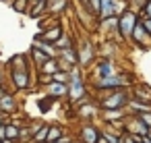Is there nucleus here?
I'll list each match as a JSON object with an SVG mask.
<instances>
[{
	"label": "nucleus",
	"instance_id": "obj_1",
	"mask_svg": "<svg viewBox=\"0 0 151 143\" xmlns=\"http://www.w3.org/2000/svg\"><path fill=\"white\" fill-rule=\"evenodd\" d=\"M134 83H137V81H134V77H132L130 73H122V71H120V73L108 77V79L91 81V87L106 93V91H116V89H130Z\"/></svg>",
	"mask_w": 151,
	"mask_h": 143
},
{
	"label": "nucleus",
	"instance_id": "obj_2",
	"mask_svg": "<svg viewBox=\"0 0 151 143\" xmlns=\"http://www.w3.org/2000/svg\"><path fill=\"white\" fill-rule=\"evenodd\" d=\"M89 98V89H87V81H85V73L83 69H73L70 71V81H68V98L70 104H79L83 100Z\"/></svg>",
	"mask_w": 151,
	"mask_h": 143
},
{
	"label": "nucleus",
	"instance_id": "obj_3",
	"mask_svg": "<svg viewBox=\"0 0 151 143\" xmlns=\"http://www.w3.org/2000/svg\"><path fill=\"white\" fill-rule=\"evenodd\" d=\"M130 100V91L128 89H116V91H106L104 95H99L97 100V108L101 112L106 110H124L126 104Z\"/></svg>",
	"mask_w": 151,
	"mask_h": 143
},
{
	"label": "nucleus",
	"instance_id": "obj_4",
	"mask_svg": "<svg viewBox=\"0 0 151 143\" xmlns=\"http://www.w3.org/2000/svg\"><path fill=\"white\" fill-rule=\"evenodd\" d=\"M139 21H141V15H139L137 11H130V9H126V11H122V13L118 15L116 31H118L120 42H130L132 29H134V25H137Z\"/></svg>",
	"mask_w": 151,
	"mask_h": 143
},
{
	"label": "nucleus",
	"instance_id": "obj_5",
	"mask_svg": "<svg viewBox=\"0 0 151 143\" xmlns=\"http://www.w3.org/2000/svg\"><path fill=\"white\" fill-rule=\"evenodd\" d=\"M116 73H118V69H116L114 60L101 56V58L95 60V66L91 69L89 79H91V81H101V79H108V77H112V75H116Z\"/></svg>",
	"mask_w": 151,
	"mask_h": 143
},
{
	"label": "nucleus",
	"instance_id": "obj_6",
	"mask_svg": "<svg viewBox=\"0 0 151 143\" xmlns=\"http://www.w3.org/2000/svg\"><path fill=\"white\" fill-rule=\"evenodd\" d=\"M77 54H79V69H89L95 60H97V52L91 40H81L77 46Z\"/></svg>",
	"mask_w": 151,
	"mask_h": 143
},
{
	"label": "nucleus",
	"instance_id": "obj_7",
	"mask_svg": "<svg viewBox=\"0 0 151 143\" xmlns=\"http://www.w3.org/2000/svg\"><path fill=\"white\" fill-rule=\"evenodd\" d=\"M9 79H11L15 91H25L33 83L31 69H15V71H9Z\"/></svg>",
	"mask_w": 151,
	"mask_h": 143
},
{
	"label": "nucleus",
	"instance_id": "obj_8",
	"mask_svg": "<svg viewBox=\"0 0 151 143\" xmlns=\"http://www.w3.org/2000/svg\"><path fill=\"white\" fill-rule=\"evenodd\" d=\"M126 4H120L118 0H99V9H97V21L108 19V17H118L122 11H126Z\"/></svg>",
	"mask_w": 151,
	"mask_h": 143
},
{
	"label": "nucleus",
	"instance_id": "obj_9",
	"mask_svg": "<svg viewBox=\"0 0 151 143\" xmlns=\"http://www.w3.org/2000/svg\"><path fill=\"white\" fill-rule=\"evenodd\" d=\"M62 33H64V27H62L60 23H54L52 27H48V29L35 33V44H50V46H54L56 40H58Z\"/></svg>",
	"mask_w": 151,
	"mask_h": 143
},
{
	"label": "nucleus",
	"instance_id": "obj_10",
	"mask_svg": "<svg viewBox=\"0 0 151 143\" xmlns=\"http://www.w3.org/2000/svg\"><path fill=\"white\" fill-rule=\"evenodd\" d=\"M130 42H132V46H137V48H141V50H149V48H151V35L145 31V27H143L141 21L134 25L132 35H130Z\"/></svg>",
	"mask_w": 151,
	"mask_h": 143
},
{
	"label": "nucleus",
	"instance_id": "obj_11",
	"mask_svg": "<svg viewBox=\"0 0 151 143\" xmlns=\"http://www.w3.org/2000/svg\"><path fill=\"white\" fill-rule=\"evenodd\" d=\"M99 135H101V131H99L95 124H91V122H85V124L79 129L77 141H79V143H97Z\"/></svg>",
	"mask_w": 151,
	"mask_h": 143
},
{
	"label": "nucleus",
	"instance_id": "obj_12",
	"mask_svg": "<svg viewBox=\"0 0 151 143\" xmlns=\"http://www.w3.org/2000/svg\"><path fill=\"white\" fill-rule=\"evenodd\" d=\"M44 89H46V95H50L54 102H56V100H66V98H68V85H64V83L52 81V83L46 85Z\"/></svg>",
	"mask_w": 151,
	"mask_h": 143
},
{
	"label": "nucleus",
	"instance_id": "obj_13",
	"mask_svg": "<svg viewBox=\"0 0 151 143\" xmlns=\"http://www.w3.org/2000/svg\"><path fill=\"white\" fill-rule=\"evenodd\" d=\"M17 110H19V104H17V98H15L13 91H9L0 98V112L13 116V114H17Z\"/></svg>",
	"mask_w": 151,
	"mask_h": 143
},
{
	"label": "nucleus",
	"instance_id": "obj_14",
	"mask_svg": "<svg viewBox=\"0 0 151 143\" xmlns=\"http://www.w3.org/2000/svg\"><path fill=\"white\" fill-rule=\"evenodd\" d=\"M56 58H58V60H62V62H66V64H68V66H73V69H77V66H79L77 46H70V48H66V50H60V52L56 54Z\"/></svg>",
	"mask_w": 151,
	"mask_h": 143
},
{
	"label": "nucleus",
	"instance_id": "obj_15",
	"mask_svg": "<svg viewBox=\"0 0 151 143\" xmlns=\"http://www.w3.org/2000/svg\"><path fill=\"white\" fill-rule=\"evenodd\" d=\"M27 56H29V60H31V66H37V69H40L46 60H50V56H48V54H46V52L37 46V44H33V46L29 48Z\"/></svg>",
	"mask_w": 151,
	"mask_h": 143
},
{
	"label": "nucleus",
	"instance_id": "obj_16",
	"mask_svg": "<svg viewBox=\"0 0 151 143\" xmlns=\"http://www.w3.org/2000/svg\"><path fill=\"white\" fill-rule=\"evenodd\" d=\"M6 71H15V69H31V60L27 54H15L13 58H9L6 62Z\"/></svg>",
	"mask_w": 151,
	"mask_h": 143
},
{
	"label": "nucleus",
	"instance_id": "obj_17",
	"mask_svg": "<svg viewBox=\"0 0 151 143\" xmlns=\"http://www.w3.org/2000/svg\"><path fill=\"white\" fill-rule=\"evenodd\" d=\"M75 108H77V114L81 116V118H95L97 116V112H99V108H97V104H89V102H79V104H75Z\"/></svg>",
	"mask_w": 151,
	"mask_h": 143
},
{
	"label": "nucleus",
	"instance_id": "obj_18",
	"mask_svg": "<svg viewBox=\"0 0 151 143\" xmlns=\"http://www.w3.org/2000/svg\"><path fill=\"white\" fill-rule=\"evenodd\" d=\"M130 98L139 100V102H145V104H151V87L147 85H132L130 87Z\"/></svg>",
	"mask_w": 151,
	"mask_h": 143
},
{
	"label": "nucleus",
	"instance_id": "obj_19",
	"mask_svg": "<svg viewBox=\"0 0 151 143\" xmlns=\"http://www.w3.org/2000/svg\"><path fill=\"white\" fill-rule=\"evenodd\" d=\"M126 116H128L126 108H124V110H106V112H101V118H104V122H106V124H112V122H122Z\"/></svg>",
	"mask_w": 151,
	"mask_h": 143
},
{
	"label": "nucleus",
	"instance_id": "obj_20",
	"mask_svg": "<svg viewBox=\"0 0 151 143\" xmlns=\"http://www.w3.org/2000/svg\"><path fill=\"white\" fill-rule=\"evenodd\" d=\"M126 112L128 114H145V112H151V104H145V102H139V100L130 98L128 104H126Z\"/></svg>",
	"mask_w": 151,
	"mask_h": 143
},
{
	"label": "nucleus",
	"instance_id": "obj_21",
	"mask_svg": "<svg viewBox=\"0 0 151 143\" xmlns=\"http://www.w3.org/2000/svg\"><path fill=\"white\" fill-rule=\"evenodd\" d=\"M19 133H21V129H19V124H15L13 120L4 124V141H9V143H19Z\"/></svg>",
	"mask_w": 151,
	"mask_h": 143
},
{
	"label": "nucleus",
	"instance_id": "obj_22",
	"mask_svg": "<svg viewBox=\"0 0 151 143\" xmlns=\"http://www.w3.org/2000/svg\"><path fill=\"white\" fill-rule=\"evenodd\" d=\"M27 15L33 17V19H42V17H46V15H48V0H40L37 4H31L29 11H27Z\"/></svg>",
	"mask_w": 151,
	"mask_h": 143
},
{
	"label": "nucleus",
	"instance_id": "obj_23",
	"mask_svg": "<svg viewBox=\"0 0 151 143\" xmlns=\"http://www.w3.org/2000/svg\"><path fill=\"white\" fill-rule=\"evenodd\" d=\"M68 9V0H52L48 2V15L50 17H58Z\"/></svg>",
	"mask_w": 151,
	"mask_h": 143
},
{
	"label": "nucleus",
	"instance_id": "obj_24",
	"mask_svg": "<svg viewBox=\"0 0 151 143\" xmlns=\"http://www.w3.org/2000/svg\"><path fill=\"white\" fill-rule=\"evenodd\" d=\"M48 129H50V124H48V122H42V124L33 131V135H31V143H46Z\"/></svg>",
	"mask_w": 151,
	"mask_h": 143
},
{
	"label": "nucleus",
	"instance_id": "obj_25",
	"mask_svg": "<svg viewBox=\"0 0 151 143\" xmlns=\"http://www.w3.org/2000/svg\"><path fill=\"white\" fill-rule=\"evenodd\" d=\"M70 46H75V42H73V35L70 33H62L58 40H56V44H54V48H56V52H60V50H66V48H70Z\"/></svg>",
	"mask_w": 151,
	"mask_h": 143
},
{
	"label": "nucleus",
	"instance_id": "obj_26",
	"mask_svg": "<svg viewBox=\"0 0 151 143\" xmlns=\"http://www.w3.org/2000/svg\"><path fill=\"white\" fill-rule=\"evenodd\" d=\"M58 71H60V66H58V60H56V58H50V60H46V62L40 66V73L52 75V77H54V73H58Z\"/></svg>",
	"mask_w": 151,
	"mask_h": 143
},
{
	"label": "nucleus",
	"instance_id": "obj_27",
	"mask_svg": "<svg viewBox=\"0 0 151 143\" xmlns=\"http://www.w3.org/2000/svg\"><path fill=\"white\" fill-rule=\"evenodd\" d=\"M62 133H64L62 126H58V124H50V129H48V137H46V143H56V141L60 139Z\"/></svg>",
	"mask_w": 151,
	"mask_h": 143
},
{
	"label": "nucleus",
	"instance_id": "obj_28",
	"mask_svg": "<svg viewBox=\"0 0 151 143\" xmlns=\"http://www.w3.org/2000/svg\"><path fill=\"white\" fill-rule=\"evenodd\" d=\"M52 106H54V100H52L50 95H44V98H37V108H40V112H42V114H46V112H50V110H52Z\"/></svg>",
	"mask_w": 151,
	"mask_h": 143
},
{
	"label": "nucleus",
	"instance_id": "obj_29",
	"mask_svg": "<svg viewBox=\"0 0 151 143\" xmlns=\"http://www.w3.org/2000/svg\"><path fill=\"white\" fill-rule=\"evenodd\" d=\"M101 135H104V139H106L108 143H122V135L116 133V131H112V129H104Z\"/></svg>",
	"mask_w": 151,
	"mask_h": 143
},
{
	"label": "nucleus",
	"instance_id": "obj_30",
	"mask_svg": "<svg viewBox=\"0 0 151 143\" xmlns=\"http://www.w3.org/2000/svg\"><path fill=\"white\" fill-rule=\"evenodd\" d=\"M54 81L68 85V81H70V73H66V71H58V73H54Z\"/></svg>",
	"mask_w": 151,
	"mask_h": 143
},
{
	"label": "nucleus",
	"instance_id": "obj_31",
	"mask_svg": "<svg viewBox=\"0 0 151 143\" xmlns=\"http://www.w3.org/2000/svg\"><path fill=\"white\" fill-rule=\"evenodd\" d=\"M52 81H54V77H52V75H44V73H37V85L46 87V85H50Z\"/></svg>",
	"mask_w": 151,
	"mask_h": 143
},
{
	"label": "nucleus",
	"instance_id": "obj_32",
	"mask_svg": "<svg viewBox=\"0 0 151 143\" xmlns=\"http://www.w3.org/2000/svg\"><path fill=\"white\" fill-rule=\"evenodd\" d=\"M134 116H139V118H141V122H143L147 129H151V112H145V114H134Z\"/></svg>",
	"mask_w": 151,
	"mask_h": 143
},
{
	"label": "nucleus",
	"instance_id": "obj_33",
	"mask_svg": "<svg viewBox=\"0 0 151 143\" xmlns=\"http://www.w3.org/2000/svg\"><path fill=\"white\" fill-rule=\"evenodd\" d=\"M9 77V71H6V64L0 62V85H4V79Z\"/></svg>",
	"mask_w": 151,
	"mask_h": 143
},
{
	"label": "nucleus",
	"instance_id": "obj_34",
	"mask_svg": "<svg viewBox=\"0 0 151 143\" xmlns=\"http://www.w3.org/2000/svg\"><path fill=\"white\" fill-rule=\"evenodd\" d=\"M141 137H132V135H122V143H139Z\"/></svg>",
	"mask_w": 151,
	"mask_h": 143
},
{
	"label": "nucleus",
	"instance_id": "obj_35",
	"mask_svg": "<svg viewBox=\"0 0 151 143\" xmlns=\"http://www.w3.org/2000/svg\"><path fill=\"white\" fill-rule=\"evenodd\" d=\"M73 141H75V139H73V137H68V135H66V133H62V135H60V139H58V141H56V143H73Z\"/></svg>",
	"mask_w": 151,
	"mask_h": 143
},
{
	"label": "nucleus",
	"instance_id": "obj_36",
	"mask_svg": "<svg viewBox=\"0 0 151 143\" xmlns=\"http://www.w3.org/2000/svg\"><path fill=\"white\" fill-rule=\"evenodd\" d=\"M141 23H143V27H145V31L151 35V19H141Z\"/></svg>",
	"mask_w": 151,
	"mask_h": 143
},
{
	"label": "nucleus",
	"instance_id": "obj_37",
	"mask_svg": "<svg viewBox=\"0 0 151 143\" xmlns=\"http://www.w3.org/2000/svg\"><path fill=\"white\" fill-rule=\"evenodd\" d=\"M4 93H9V89H6V87H4V85H0V98H2V95H4Z\"/></svg>",
	"mask_w": 151,
	"mask_h": 143
},
{
	"label": "nucleus",
	"instance_id": "obj_38",
	"mask_svg": "<svg viewBox=\"0 0 151 143\" xmlns=\"http://www.w3.org/2000/svg\"><path fill=\"white\" fill-rule=\"evenodd\" d=\"M97 143H108V141L104 139V135H99V139H97Z\"/></svg>",
	"mask_w": 151,
	"mask_h": 143
},
{
	"label": "nucleus",
	"instance_id": "obj_39",
	"mask_svg": "<svg viewBox=\"0 0 151 143\" xmlns=\"http://www.w3.org/2000/svg\"><path fill=\"white\" fill-rule=\"evenodd\" d=\"M0 2H9V4H13V0H0Z\"/></svg>",
	"mask_w": 151,
	"mask_h": 143
},
{
	"label": "nucleus",
	"instance_id": "obj_40",
	"mask_svg": "<svg viewBox=\"0 0 151 143\" xmlns=\"http://www.w3.org/2000/svg\"><path fill=\"white\" fill-rule=\"evenodd\" d=\"M0 143H9V141H0Z\"/></svg>",
	"mask_w": 151,
	"mask_h": 143
},
{
	"label": "nucleus",
	"instance_id": "obj_41",
	"mask_svg": "<svg viewBox=\"0 0 151 143\" xmlns=\"http://www.w3.org/2000/svg\"><path fill=\"white\" fill-rule=\"evenodd\" d=\"M73 143H79V141H77V139H75V141H73Z\"/></svg>",
	"mask_w": 151,
	"mask_h": 143
},
{
	"label": "nucleus",
	"instance_id": "obj_42",
	"mask_svg": "<svg viewBox=\"0 0 151 143\" xmlns=\"http://www.w3.org/2000/svg\"><path fill=\"white\" fill-rule=\"evenodd\" d=\"M48 2H52V0H48Z\"/></svg>",
	"mask_w": 151,
	"mask_h": 143
},
{
	"label": "nucleus",
	"instance_id": "obj_43",
	"mask_svg": "<svg viewBox=\"0 0 151 143\" xmlns=\"http://www.w3.org/2000/svg\"><path fill=\"white\" fill-rule=\"evenodd\" d=\"M139 143H141V141H139Z\"/></svg>",
	"mask_w": 151,
	"mask_h": 143
}]
</instances>
